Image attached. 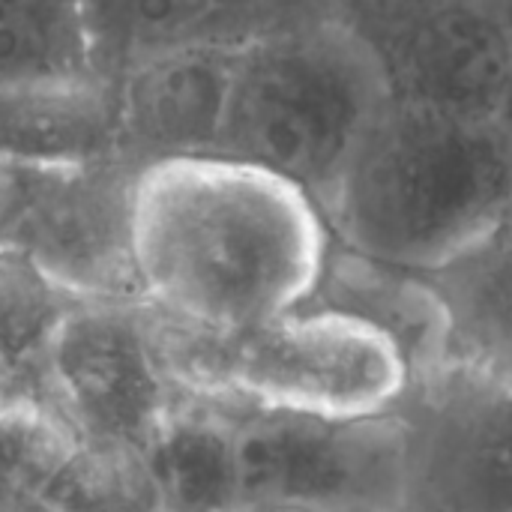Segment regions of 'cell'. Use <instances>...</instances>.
Returning <instances> with one entry per match:
<instances>
[{"mask_svg": "<svg viewBox=\"0 0 512 512\" xmlns=\"http://www.w3.org/2000/svg\"><path fill=\"white\" fill-rule=\"evenodd\" d=\"M444 3L450 0H327V9L366 45H375Z\"/></svg>", "mask_w": 512, "mask_h": 512, "instance_id": "cell-14", "label": "cell"}, {"mask_svg": "<svg viewBox=\"0 0 512 512\" xmlns=\"http://www.w3.org/2000/svg\"><path fill=\"white\" fill-rule=\"evenodd\" d=\"M96 78L84 0H0V93Z\"/></svg>", "mask_w": 512, "mask_h": 512, "instance_id": "cell-12", "label": "cell"}, {"mask_svg": "<svg viewBox=\"0 0 512 512\" xmlns=\"http://www.w3.org/2000/svg\"><path fill=\"white\" fill-rule=\"evenodd\" d=\"M219 375L264 411L366 420L396 399L405 360L369 324L339 312L294 315L216 339Z\"/></svg>", "mask_w": 512, "mask_h": 512, "instance_id": "cell-4", "label": "cell"}, {"mask_svg": "<svg viewBox=\"0 0 512 512\" xmlns=\"http://www.w3.org/2000/svg\"><path fill=\"white\" fill-rule=\"evenodd\" d=\"M375 51L333 15L234 48L216 153L318 198L387 99Z\"/></svg>", "mask_w": 512, "mask_h": 512, "instance_id": "cell-3", "label": "cell"}, {"mask_svg": "<svg viewBox=\"0 0 512 512\" xmlns=\"http://www.w3.org/2000/svg\"><path fill=\"white\" fill-rule=\"evenodd\" d=\"M357 420H330L294 411H267L234 429L240 507L315 512L360 495L366 456L354 435Z\"/></svg>", "mask_w": 512, "mask_h": 512, "instance_id": "cell-9", "label": "cell"}, {"mask_svg": "<svg viewBox=\"0 0 512 512\" xmlns=\"http://www.w3.org/2000/svg\"><path fill=\"white\" fill-rule=\"evenodd\" d=\"M57 420L24 408L0 411V512H57L51 501L54 480L75 450Z\"/></svg>", "mask_w": 512, "mask_h": 512, "instance_id": "cell-13", "label": "cell"}, {"mask_svg": "<svg viewBox=\"0 0 512 512\" xmlns=\"http://www.w3.org/2000/svg\"><path fill=\"white\" fill-rule=\"evenodd\" d=\"M234 48H180L114 72L111 156L132 171L216 153Z\"/></svg>", "mask_w": 512, "mask_h": 512, "instance_id": "cell-7", "label": "cell"}, {"mask_svg": "<svg viewBox=\"0 0 512 512\" xmlns=\"http://www.w3.org/2000/svg\"><path fill=\"white\" fill-rule=\"evenodd\" d=\"M159 507L171 512H231L240 507L234 429L198 414H174L141 447Z\"/></svg>", "mask_w": 512, "mask_h": 512, "instance_id": "cell-11", "label": "cell"}, {"mask_svg": "<svg viewBox=\"0 0 512 512\" xmlns=\"http://www.w3.org/2000/svg\"><path fill=\"white\" fill-rule=\"evenodd\" d=\"M45 360L81 441L141 450L171 411L147 333L117 309L63 315Z\"/></svg>", "mask_w": 512, "mask_h": 512, "instance_id": "cell-5", "label": "cell"}, {"mask_svg": "<svg viewBox=\"0 0 512 512\" xmlns=\"http://www.w3.org/2000/svg\"><path fill=\"white\" fill-rule=\"evenodd\" d=\"M507 120L387 96L318 198L327 231L372 264L435 270L483 249L507 216Z\"/></svg>", "mask_w": 512, "mask_h": 512, "instance_id": "cell-2", "label": "cell"}, {"mask_svg": "<svg viewBox=\"0 0 512 512\" xmlns=\"http://www.w3.org/2000/svg\"><path fill=\"white\" fill-rule=\"evenodd\" d=\"M96 72L180 48H237L330 15L327 0H84Z\"/></svg>", "mask_w": 512, "mask_h": 512, "instance_id": "cell-10", "label": "cell"}, {"mask_svg": "<svg viewBox=\"0 0 512 512\" xmlns=\"http://www.w3.org/2000/svg\"><path fill=\"white\" fill-rule=\"evenodd\" d=\"M57 183L33 198L24 246L57 285L120 288L132 285L129 258V183L132 168L117 159L57 165Z\"/></svg>", "mask_w": 512, "mask_h": 512, "instance_id": "cell-8", "label": "cell"}, {"mask_svg": "<svg viewBox=\"0 0 512 512\" xmlns=\"http://www.w3.org/2000/svg\"><path fill=\"white\" fill-rule=\"evenodd\" d=\"M327 240L312 195L219 153L153 162L129 183L135 288L213 339L312 297Z\"/></svg>", "mask_w": 512, "mask_h": 512, "instance_id": "cell-1", "label": "cell"}, {"mask_svg": "<svg viewBox=\"0 0 512 512\" xmlns=\"http://www.w3.org/2000/svg\"><path fill=\"white\" fill-rule=\"evenodd\" d=\"M369 48L393 99L459 117L507 120V0H450Z\"/></svg>", "mask_w": 512, "mask_h": 512, "instance_id": "cell-6", "label": "cell"}]
</instances>
